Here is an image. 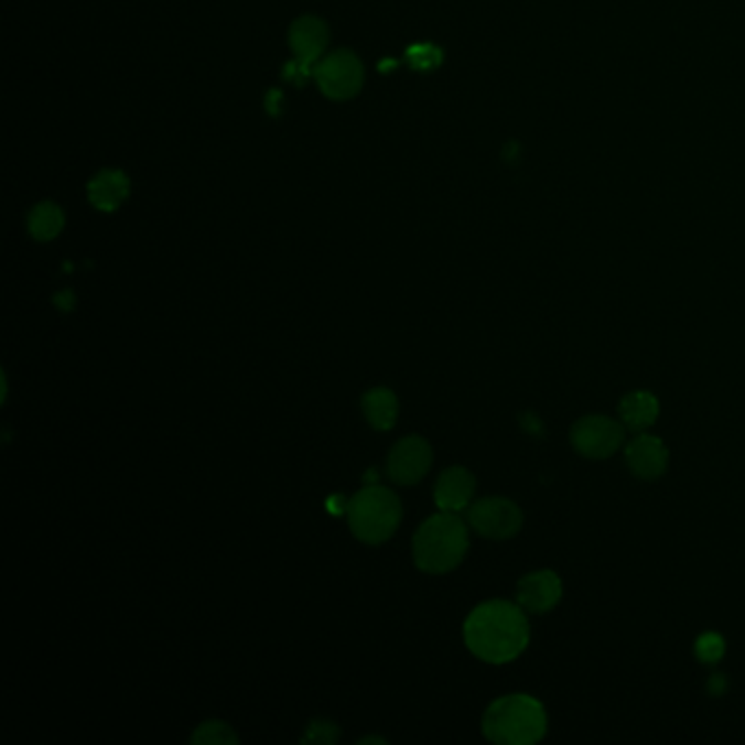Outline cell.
<instances>
[{"instance_id":"cell-2","label":"cell","mask_w":745,"mask_h":745,"mask_svg":"<svg viewBox=\"0 0 745 745\" xmlns=\"http://www.w3.org/2000/svg\"><path fill=\"white\" fill-rule=\"evenodd\" d=\"M468 525L451 511L427 518L413 536V562L420 571L444 575L455 571L468 553Z\"/></svg>"},{"instance_id":"cell-10","label":"cell","mask_w":745,"mask_h":745,"mask_svg":"<svg viewBox=\"0 0 745 745\" xmlns=\"http://www.w3.org/2000/svg\"><path fill=\"white\" fill-rule=\"evenodd\" d=\"M625 464L636 479L654 482L662 477L669 466V449L651 433H636L625 446Z\"/></svg>"},{"instance_id":"cell-11","label":"cell","mask_w":745,"mask_h":745,"mask_svg":"<svg viewBox=\"0 0 745 745\" xmlns=\"http://www.w3.org/2000/svg\"><path fill=\"white\" fill-rule=\"evenodd\" d=\"M475 490H477L475 475L464 466H451L440 475L433 497L440 511L460 514L471 507Z\"/></svg>"},{"instance_id":"cell-16","label":"cell","mask_w":745,"mask_h":745,"mask_svg":"<svg viewBox=\"0 0 745 745\" xmlns=\"http://www.w3.org/2000/svg\"><path fill=\"white\" fill-rule=\"evenodd\" d=\"M62 228H64V213L60 210V206L44 202L33 208L29 217V233L33 239L51 241L62 233Z\"/></svg>"},{"instance_id":"cell-5","label":"cell","mask_w":745,"mask_h":745,"mask_svg":"<svg viewBox=\"0 0 745 745\" xmlns=\"http://www.w3.org/2000/svg\"><path fill=\"white\" fill-rule=\"evenodd\" d=\"M625 440L622 420L608 415H584L571 427V446L586 460H608L619 453Z\"/></svg>"},{"instance_id":"cell-20","label":"cell","mask_w":745,"mask_h":745,"mask_svg":"<svg viewBox=\"0 0 745 745\" xmlns=\"http://www.w3.org/2000/svg\"><path fill=\"white\" fill-rule=\"evenodd\" d=\"M339 739V728L333 722L317 720L306 728L304 744H335Z\"/></svg>"},{"instance_id":"cell-1","label":"cell","mask_w":745,"mask_h":745,"mask_svg":"<svg viewBox=\"0 0 745 745\" xmlns=\"http://www.w3.org/2000/svg\"><path fill=\"white\" fill-rule=\"evenodd\" d=\"M527 613L518 602L490 600L479 604L464 623V643L484 662L505 665L516 660L529 645Z\"/></svg>"},{"instance_id":"cell-19","label":"cell","mask_w":745,"mask_h":745,"mask_svg":"<svg viewBox=\"0 0 745 745\" xmlns=\"http://www.w3.org/2000/svg\"><path fill=\"white\" fill-rule=\"evenodd\" d=\"M407 60L415 71H433L442 64V51L433 44H415L407 51Z\"/></svg>"},{"instance_id":"cell-17","label":"cell","mask_w":745,"mask_h":745,"mask_svg":"<svg viewBox=\"0 0 745 745\" xmlns=\"http://www.w3.org/2000/svg\"><path fill=\"white\" fill-rule=\"evenodd\" d=\"M191 742L202 745H235L239 744V737L235 735V731L228 724L213 720V722H204L195 731Z\"/></svg>"},{"instance_id":"cell-14","label":"cell","mask_w":745,"mask_h":745,"mask_svg":"<svg viewBox=\"0 0 745 745\" xmlns=\"http://www.w3.org/2000/svg\"><path fill=\"white\" fill-rule=\"evenodd\" d=\"M129 195V180L121 171H101L90 184H88V197L90 202L104 210L112 213L117 210Z\"/></svg>"},{"instance_id":"cell-8","label":"cell","mask_w":745,"mask_h":745,"mask_svg":"<svg viewBox=\"0 0 745 745\" xmlns=\"http://www.w3.org/2000/svg\"><path fill=\"white\" fill-rule=\"evenodd\" d=\"M433 464V449L420 435H409L396 442L387 457V475L398 486L418 484Z\"/></svg>"},{"instance_id":"cell-18","label":"cell","mask_w":745,"mask_h":745,"mask_svg":"<svg viewBox=\"0 0 745 745\" xmlns=\"http://www.w3.org/2000/svg\"><path fill=\"white\" fill-rule=\"evenodd\" d=\"M726 654V640L717 631H704L695 640V658L702 665H717Z\"/></svg>"},{"instance_id":"cell-7","label":"cell","mask_w":745,"mask_h":745,"mask_svg":"<svg viewBox=\"0 0 745 745\" xmlns=\"http://www.w3.org/2000/svg\"><path fill=\"white\" fill-rule=\"evenodd\" d=\"M315 77L320 90L326 97L335 101H346L359 95V90L364 88V64L357 60V55L348 51H337L320 60Z\"/></svg>"},{"instance_id":"cell-12","label":"cell","mask_w":745,"mask_h":745,"mask_svg":"<svg viewBox=\"0 0 745 745\" xmlns=\"http://www.w3.org/2000/svg\"><path fill=\"white\" fill-rule=\"evenodd\" d=\"M289 40H291L295 60L313 66L315 62L322 60L328 46V26L320 18L304 15L293 22Z\"/></svg>"},{"instance_id":"cell-21","label":"cell","mask_w":745,"mask_h":745,"mask_svg":"<svg viewBox=\"0 0 745 745\" xmlns=\"http://www.w3.org/2000/svg\"><path fill=\"white\" fill-rule=\"evenodd\" d=\"M309 75H311V66L304 64V62H300V60L291 62V64L284 68V77L291 79L293 84H300V86L309 79Z\"/></svg>"},{"instance_id":"cell-9","label":"cell","mask_w":745,"mask_h":745,"mask_svg":"<svg viewBox=\"0 0 745 745\" xmlns=\"http://www.w3.org/2000/svg\"><path fill=\"white\" fill-rule=\"evenodd\" d=\"M562 600V580L555 571L527 573L516 584V602L527 615H547Z\"/></svg>"},{"instance_id":"cell-4","label":"cell","mask_w":745,"mask_h":745,"mask_svg":"<svg viewBox=\"0 0 745 745\" xmlns=\"http://www.w3.org/2000/svg\"><path fill=\"white\" fill-rule=\"evenodd\" d=\"M402 505L389 488L368 486L348 500V525L366 544L387 542L398 529Z\"/></svg>"},{"instance_id":"cell-13","label":"cell","mask_w":745,"mask_h":745,"mask_svg":"<svg viewBox=\"0 0 745 745\" xmlns=\"http://www.w3.org/2000/svg\"><path fill=\"white\" fill-rule=\"evenodd\" d=\"M660 415V402L651 391L636 389L625 393L619 402V420L631 433H643L656 424Z\"/></svg>"},{"instance_id":"cell-15","label":"cell","mask_w":745,"mask_h":745,"mask_svg":"<svg viewBox=\"0 0 745 745\" xmlns=\"http://www.w3.org/2000/svg\"><path fill=\"white\" fill-rule=\"evenodd\" d=\"M364 413L376 431H389L398 420V398L387 387H376L364 396Z\"/></svg>"},{"instance_id":"cell-3","label":"cell","mask_w":745,"mask_h":745,"mask_svg":"<svg viewBox=\"0 0 745 745\" xmlns=\"http://www.w3.org/2000/svg\"><path fill=\"white\" fill-rule=\"evenodd\" d=\"M547 711L527 693H509L495 700L482 720L488 742L498 745H533L547 735Z\"/></svg>"},{"instance_id":"cell-6","label":"cell","mask_w":745,"mask_h":745,"mask_svg":"<svg viewBox=\"0 0 745 745\" xmlns=\"http://www.w3.org/2000/svg\"><path fill=\"white\" fill-rule=\"evenodd\" d=\"M466 520L475 533L488 540H509L522 529L520 507L505 497H484L466 509Z\"/></svg>"}]
</instances>
